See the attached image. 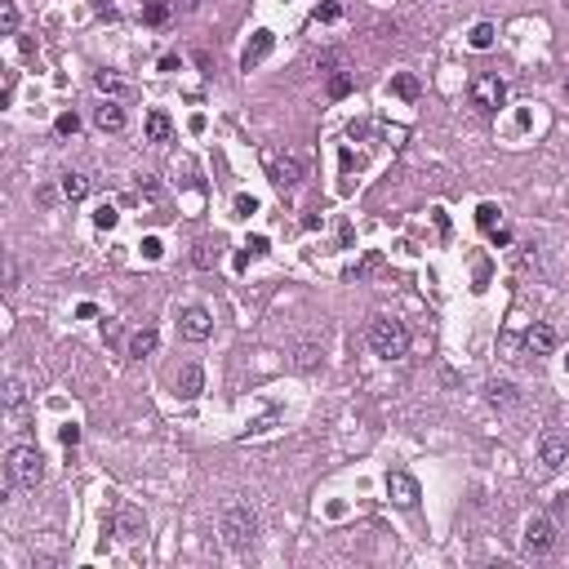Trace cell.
I'll use <instances>...</instances> for the list:
<instances>
[{"mask_svg": "<svg viewBox=\"0 0 569 569\" xmlns=\"http://www.w3.org/2000/svg\"><path fill=\"white\" fill-rule=\"evenodd\" d=\"M27 400V387H23V378H9L5 382V409H18Z\"/></svg>", "mask_w": 569, "mask_h": 569, "instance_id": "4316f807", "label": "cell"}, {"mask_svg": "<svg viewBox=\"0 0 569 569\" xmlns=\"http://www.w3.org/2000/svg\"><path fill=\"white\" fill-rule=\"evenodd\" d=\"M76 316H80V321H94L98 307H94V303H80V307H76Z\"/></svg>", "mask_w": 569, "mask_h": 569, "instance_id": "60d3db41", "label": "cell"}, {"mask_svg": "<svg viewBox=\"0 0 569 569\" xmlns=\"http://www.w3.org/2000/svg\"><path fill=\"white\" fill-rule=\"evenodd\" d=\"M200 5H205V0H182V13H196Z\"/></svg>", "mask_w": 569, "mask_h": 569, "instance_id": "7bdbcfd3", "label": "cell"}, {"mask_svg": "<svg viewBox=\"0 0 569 569\" xmlns=\"http://www.w3.org/2000/svg\"><path fill=\"white\" fill-rule=\"evenodd\" d=\"M219 258H223V241L205 236V241H196V245H192V263L200 267V272H209V267H219Z\"/></svg>", "mask_w": 569, "mask_h": 569, "instance_id": "2e32d148", "label": "cell"}, {"mask_svg": "<svg viewBox=\"0 0 569 569\" xmlns=\"http://www.w3.org/2000/svg\"><path fill=\"white\" fill-rule=\"evenodd\" d=\"M89 192H94L89 174H62V196H67V200H85Z\"/></svg>", "mask_w": 569, "mask_h": 569, "instance_id": "d6986e66", "label": "cell"}, {"mask_svg": "<svg viewBox=\"0 0 569 569\" xmlns=\"http://www.w3.org/2000/svg\"><path fill=\"white\" fill-rule=\"evenodd\" d=\"M156 347H160V333H156V329H138V333L129 338V356L143 360V356H152Z\"/></svg>", "mask_w": 569, "mask_h": 569, "instance_id": "ac0fdd59", "label": "cell"}, {"mask_svg": "<svg viewBox=\"0 0 569 569\" xmlns=\"http://www.w3.org/2000/svg\"><path fill=\"white\" fill-rule=\"evenodd\" d=\"M272 49H276V36H272L267 27H258L254 36H249V45L241 49V72H254V67H258L267 54H272Z\"/></svg>", "mask_w": 569, "mask_h": 569, "instance_id": "30bf717a", "label": "cell"}, {"mask_svg": "<svg viewBox=\"0 0 569 569\" xmlns=\"http://www.w3.org/2000/svg\"><path fill=\"white\" fill-rule=\"evenodd\" d=\"M200 392H205V370H200V365H182V370H178V396L196 400Z\"/></svg>", "mask_w": 569, "mask_h": 569, "instance_id": "9a60e30c", "label": "cell"}, {"mask_svg": "<svg viewBox=\"0 0 569 569\" xmlns=\"http://www.w3.org/2000/svg\"><path fill=\"white\" fill-rule=\"evenodd\" d=\"M490 236H494V245H498V249H507V245H512V231H507V227H494Z\"/></svg>", "mask_w": 569, "mask_h": 569, "instance_id": "74e56055", "label": "cell"}, {"mask_svg": "<svg viewBox=\"0 0 569 569\" xmlns=\"http://www.w3.org/2000/svg\"><path fill=\"white\" fill-rule=\"evenodd\" d=\"M476 227H480V231H494V227H498V205H480V209H476Z\"/></svg>", "mask_w": 569, "mask_h": 569, "instance_id": "f546056e", "label": "cell"}, {"mask_svg": "<svg viewBox=\"0 0 569 569\" xmlns=\"http://www.w3.org/2000/svg\"><path fill=\"white\" fill-rule=\"evenodd\" d=\"M431 219H436V231H441V236H449V219H445V209H431Z\"/></svg>", "mask_w": 569, "mask_h": 569, "instance_id": "f35d334b", "label": "cell"}, {"mask_svg": "<svg viewBox=\"0 0 569 569\" xmlns=\"http://www.w3.org/2000/svg\"><path fill=\"white\" fill-rule=\"evenodd\" d=\"M178 333L187 343H205L209 333H214V316L205 311V307H182V316H178Z\"/></svg>", "mask_w": 569, "mask_h": 569, "instance_id": "9c48e42d", "label": "cell"}, {"mask_svg": "<svg viewBox=\"0 0 569 569\" xmlns=\"http://www.w3.org/2000/svg\"><path fill=\"white\" fill-rule=\"evenodd\" d=\"M245 249H249L254 258H267V254H272V241H267V236H254V241H249Z\"/></svg>", "mask_w": 569, "mask_h": 569, "instance_id": "d590c367", "label": "cell"}, {"mask_svg": "<svg viewBox=\"0 0 569 569\" xmlns=\"http://www.w3.org/2000/svg\"><path fill=\"white\" fill-rule=\"evenodd\" d=\"M316 67H321V72H338L343 54H338V49H325V54H316Z\"/></svg>", "mask_w": 569, "mask_h": 569, "instance_id": "d6a6232c", "label": "cell"}, {"mask_svg": "<svg viewBox=\"0 0 569 569\" xmlns=\"http://www.w3.org/2000/svg\"><path fill=\"white\" fill-rule=\"evenodd\" d=\"M58 441H62L67 449H76V445H80V427H76V423H62V427H58Z\"/></svg>", "mask_w": 569, "mask_h": 569, "instance_id": "e575fe53", "label": "cell"}, {"mask_svg": "<svg viewBox=\"0 0 569 569\" xmlns=\"http://www.w3.org/2000/svg\"><path fill=\"white\" fill-rule=\"evenodd\" d=\"M351 89H356V76H351L347 67H338V72H329V85H325V94H329V98H347Z\"/></svg>", "mask_w": 569, "mask_h": 569, "instance_id": "ffe728a7", "label": "cell"}, {"mask_svg": "<svg viewBox=\"0 0 569 569\" xmlns=\"http://www.w3.org/2000/svg\"><path fill=\"white\" fill-rule=\"evenodd\" d=\"M392 94H400V98H405V103H414V98L423 94V85H418V76L400 72V76H392Z\"/></svg>", "mask_w": 569, "mask_h": 569, "instance_id": "44dd1931", "label": "cell"}, {"mask_svg": "<svg viewBox=\"0 0 569 569\" xmlns=\"http://www.w3.org/2000/svg\"><path fill=\"white\" fill-rule=\"evenodd\" d=\"M467 94H472V107L485 111V116H494L498 107L507 103V85H503V76H472V85H467Z\"/></svg>", "mask_w": 569, "mask_h": 569, "instance_id": "277c9868", "label": "cell"}, {"mask_svg": "<svg viewBox=\"0 0 569 569\" xmlns=\"http://www.w3.org/2000/svg\"><path fill=\"white\" fill-rule=\"evenodd\" d=\"M116 219H121V214H116V205H107V200L94 209V227H103V231H107V227H116Z\"/></svg>", "mask_w": 569, "mask_h": 569, "instance_id": "f1b7e54d", "label": "cell"}, {"mask_svg": "<svg viewBox=\"0 0 569 569\" xmlns=\"http://www.w3.org/2000/svg\"><path fill=\"white\" fill-rule=\"evenodd\" d=\"M143 254H147V258H160V241H156V236L143 241Z\"/></svg>", "mask_w": 569, "mask_h": 569, "instance_id": "ab89813d", "label": "cell"}, {"mask_svg": "<svg viewBox=\"0 0 569 569\" xmlns=\"http://www.w3.org/2000/svg\"><path fill=\"white\" fill-rule=\"evenodd\" d=\"M538 458L547 472H560V467L569 463V436H556V431H547V436L538 441Z\"/></svg>", "mask_w": 569, "mask_h": 569, "instance_id": "8fae6325", "label": "cell"}, {"mask_svg": "<svg viewBox=\"0 0 569 569\" xmlns=\"http://www.w3.org/2000/svg\"><path fill=\"white\" fill-rule=\"evenodd\" d=\"M94 85L103 89L107 98H116V103H125V98H133V80H125L121 72H94Z\"/></svg>", "mask_w": 569, "mask_h": 569, "instance_id": "4fadbf2b", "label": "cell"}, {"mask_svg": "<svg viewBox=\"0 0 569 569\" xmlns=\"http://www.w3.org/2000/svg\"><path fill=\"white\" fill-rule=\"evenodd\" d=\"M94 125L103 129V133H121V129H125V107L116 103V98H107V103L94 111Z\"/></svg>", "mask_w": 569, "mask_h": 569, "instance_id": "5bb4252c", "label": "cell"}, {"mask_svg": "<svg viewBox=\"0 0 569 569\" xmlns=\"http://www.w3.org/2000/svg\"><path fill=\"white\" fill-rule=\"evenodd\" d=\"M311 18H316V23H338V18H343V0H321Z\"/></svg>", "mask_w": 569, "mask_h": 569, "instance_id": "d4e9b609", "label": "cell"}, {"mask_svg": "<svg viewBox=\"0 0 569 569\" xmlns=\"http://www.w3.org/2000/svg\"><path fill=\"white\" fill-rule=\"evenodd\" d=\"M370 347H374V356H382V360H400L409 351L405 321H396V316H374V321H370Z\"/></svg>", "mask_w": 569, "mask_h": 569, "instance_id": "3957f363", "label": "cell"}, {"mask_svg": "<svg viewBox=\"0 0 569 569\" xmlns=\"http://www.w3.org/2000/svg\"><path fill=\"white\" fill-rule=\"evenodd\" d=\"M382 490H387V498L396 507H405V512H414L418 498H423V490H418V480L409 472H387V476H382Z\"/></svg>", "mask_w": 569, "mask_h": 569, "instance_id": "52a82bcc", "label": "cell"}, {"mask_svg": "<svg viewBox=\"0 0 569 569\" xmlns=\"http://www.w3.org/2000/svg\"><path fill=\"white\" fill-rule=\"evenodd\" d=\"M294 365H298L303 374H311L316 365H321V347H316V343H303V347L294 351Z\"/></svg>", "mask_w": 569, "mask_h": 569, "instance_id": "603a6c76", "label": "cell"}, {"mask_svg": "<svg viewBox=\"0 0 569 569\" xmlns=\"http://www.w3.org/2000/svg\"><path fill=\"white\" fill-rule=\"evenodd\" d=\"M170 133H174V121H170V111H147V143H170Z\"/></svg>", "mask_w": 569, "mask_h": 569, "instance_id": "e0dca14e", "label": "cell"}, {"mask_svg": "<svg viewBox=\"0 0 569 569\" xmlns=\"http://www.w3.org/2000/svg\"><path fill=\"white\" fill-rule=\"evenodd\" d=\"M54 129L62 133V138H72V133L80 129V116H76V111H62V116H58V121H54Z\"/></svg>", "mask_w": 569, "mask_h": 569, "instance_id": "4dcf8cb0", "label": "cell"}, {"mask_svg": "<svg viewBox=\"0 0 569 569\" xmlns=\"http://www.w3.org/2000/svg\"><path fill=\"white\" fill-rule=\"evenodd\" d=\"M111 534H116V538H121V543H138L143 534H147V516H143L138 507L121 503V507L111 512Z\"/></svg>", "mask_w": 569, "mask_h": 569, "instance_id": "ba28073f", "label": "cell"}, {"mask_svg": "<svg viewBox=\"0 0 569 569\" xmlns=\"http://www.w3.org/2000/svg\"><path fill=\"white\" fill-rule=\"evenodd\" d=\"M467 40H472V49H490V45H494V27H490V23H476Z\"/></svg>", "mask_w": 569, "mask_h": 569, "instance_id": "83f0119b", "label": "cell"}, {"mask_svg": "<svg viewBox=\"0 0 569 569\" xmlns=\"http://www.w3.org/2000/svg\"><path fill=\"white\" fill-rule=\"evenodd\" d=\"M374 267H378V254H365L360 263H351V267H347V272H343V276H347V280H365V276H370V272H374Z\"/></svg>", "mask_w": 569, "mask_h": 569, "instance_id": "484cf974", "label": "cell"}, {"mask_svg": "<svg viewBox=\"0 0 569 569\" xmlns=\"http://www.w3.org/2000/svg\"><path fill=\"white\" fill-rule=\"evenodd\" d=\"M89 5H94L98 18H116V0H89Z\"/></svg>", "mask_w": 569, "mask_h": 569, "instance_id": "8d00e7d4", "label": "cell"}, {"mask_svg": "<svg viewBox=\"0 0 569 569\" xmlns=\"http://www.w3.org/2000/svg\"><path fill=\"white\" fill-rule=\"evenodd\" d=\"M272 423H276V414H267V418H258V423L249 427V431H254V436H258V431H267V427H272Z\"/></svg>", "mask_w": 569, "mask_h": 569, "instance_id": "b9f144b4", "label": "cell"}, {"mask_svg": "<svg viewBox=\"0 0 569 569\" xmlns=\"http://www.w3.org/2000/svg\"><path fill=\"white\" fill-rule=\"evenodd\" d=\"M219 534L231 551H249L258 543V512L249 503H231L223 507V521H219Z\"/></svg>", "mask_w": 569, "mask_h": 569, "instance_id": "7a4b0ae2", "label": "cell"}, {"mask_svg": "<svg viewBox=\"0 0 569 569\" xmlns=\"http://www.w3.org/2000/svg\"><path fill=\"white\" fill-rule=\"evenodd\" d=\"M490 405H494V409L516 405V387H512V382H490Z\"/></svg>", "mask_w": 569, "mask_h": 569, "instance_id": "cb8c5ba5", "label": "cell"}, {"mask_svg": "<svg viewBox=\"0 0 569 569\" xmlns=\"http://www.w3.org/2000/svg\"><path fill=\"white\" fill-rule=\"evenodd\" d=\"M254 209H258V200H254V196H245V192H241L236 200H231V214H236V219H249Z\"/></svg>", "mask_w": 569, "mask_h": 569, "instance_id": "1f68e13d", "label": "cell"}, {"mask_svg": "<svg viewBox=\"0 0 569 569\" xmlns=\"http://www.w3.org/2000/svg\"><path fill=\"white\" fill-rule=\"evenodd\" d=\"M525 351H529V356H547V351H556V329L543 325V321H534L525 329Z\"/></svg>", "mask_w": 569, "mask_h": 569, "instance_id": "7c38bea8", "label": "cell"}, {"mask_svg": "<svg viewBox=\"0 0 569 569\" xmlns=\"http://www.w3.org/2000/svg\"><path fill=\"white\" fill-rule=\"evenodd\" d=\"M267 178H272V187H280L284 196H289V192H298V182H303V160H298L294 152L267 156Z\"/></svg>", "mask_w": 569, "mask_h": 569, "instance_id": "5b68a950", "label": "cell"}, {"mask_svg": "<svg viewBox=\"0 0 569 569\" xmlns=\"http://www.w3.org/2000/svg\"><path fill=\"white\" fill-rule=\"evenodd\" d=\"M5 476H9V490H36L45 480V454L36 445H9Z\"/></svg>", "mask_w": 569, "mask_h": 569, "instance_id": "6da1fadb", "label": "cell"}, {"mask_svg": "<svg viewBox=\"0 0 569 569\" xmlns=\"http://www.w3.org/2000/svg\"><path fill=\"white\" fill-rule=\"evenodd\" d=\"M170 5H165V0H147V5H143V23L147 27H165V23H170Z\"/></svg>", "mask_w": 569, "mask_h": 569, "instance_id": "7402d4cb", "label": "cell"}, {"mask_svg": "<svg viewBox=\"0 0 569 569\" xmlns=\"http://www.w3.org/2000/svg\"><path fill=\"white\" fill-rule=\"evenodd\" d=\"M525 547L534 556H551V551H556V521H551V516H529L525 521Z\"/></svg>", "mask_w": 569, "mask_h": 569, "instance_id": "8992f818", "label": "cell"}, {"mask_svg": "<svg viewBox=\"0 0 569 569\" xmlns=\"http://www.w3.org/2000/svg\"><path fill=\"white\" fill-rule=\"evenodd\" d=\"M0 31H5V36H13V31H18V9H13V5L0 9Z\"/></svg>", "mask_w": 569, "mask_h": 569, "instance_id": "836d02e7", "label": "cell"}]
</instances>
